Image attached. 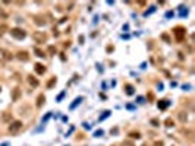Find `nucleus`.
Wrapping results in <instances>:
<instances>
[{
    "mask_svg": "<svg viewBox=\"0 0 195 146\" xmlns=\"http://www.w3.org/2000/svg\"><path fill=\"white\" fill-rule=\"evenodd\" d=\"M164 124H166L167 127H173V126H175V121H173L172 118H166V121H164Z\"/></svg>",
    "mask_w": 195,
    "mask_h": 146,
    "instance_id": "obj_17",
    "label": "nucleus"
},
{
    "mask_svg": "<svg viewBox=\"0 0 195 146\" xmlns=\"http://www.w3.org/2000/svg\"><path fill=\"white\" fill-rule=\"evenodd\" d=\"M48 51L53 54V53H56V48H54V47H48Z\"/></svg>",
    "mask_w": 195,
    "mask_h": 146,
    "instance_id": "obj_25",
    "label": "nucleus"
},
{
    "mask_svg": "<svg viewBox=\"0 0 195 146\" xmlns=\"http://www.w3.org/2000/svg\"><path fill=\"white\" fill-rule=\"evenodd\" d=\"M44 101H46L44 95H40V96H38V100H37V107H41V105L44 104Z\"/></svg>",
    "mask_w": 195,
    "mask_h": 146,
    "instance_id": "obj_16",
    "label": "nucleus"
},
{
    "mask_svg": "<svg viewBox=\"0 0 195 146\" xmlns=\"http://www.w3.org/2000/svg\"><path fill=\"white\" fill-rule=\"evenodd\" d=\"M0 18H2V19H6V18H7V12H5L2 7H0Z\"/></svg>",
    "mask_w": 195,
    "mask_h": 146,
    "instance_id": "obj_20",
    "label": "nucleus"
},
{
    "mask_svg": "<svg viewBox=\"0 0 195 146\" xmlns=\"http://www.w3.org/2000/svg\"><path fill=\"white\" fill-rule=\"evenodd\" d=\"M179 120L182 121V123H186V120H188V115H186V113H185V111L179 113Z\"/></svg>",
    "mask_w": 195,
    "mask_h": 146,
    "instance_id": "obj_13",
    "label": "nucleus"
},
{
    "mask_svg": "<svg viewBox=\"0 0 195 146\" xmlns=\"http://www.w3.org/2000/svg\"><path fill=\"white\" fill-rule=\"evenodd\" d=\"M0 53L3 54V57L6 58V60H12L13 57H12V54H10V51H6V50H0Z\"/></svg>",
    "mask_w": 195,
    "mask_h": 146,
    "instance_id": "obj_12",
    "label": "nucleus"
},
{
    "mask_svg": "<svg viewBox=\"0 0 195 146\" xmlns=\"http://www.w3.org/2000/svg\"><path fill=\"white\" fill-rule=\"evenodd\" d=\"M122 146H135V145H133V142H131V140H123L122 142Z\"/></svg>",
    "mask_w": 195,
    "mask_h": 146,
    "instance_id": "obj_21",
    "label": "nucleus"
},
{
    "mask_svg": "<svg viewBox=\"0 0 195 146\" xmlns=\"http://www.w3.org/2000/svg\"><path fill=\"white\" fill-rule=\"evenodd\" d=\"M21 129H22V121L21 120H13L7 126V131L10 133V135H16V133H19Z\"/></svg>",
    "mask_w": 195,
    "mask_h": 146,
    "instance_id": "obj_1",
    "label": "nucleus"
},
{
    "mask_svg": "<svg viewBox=\"0 0 195 146\" xmlns=\"http://www.w3.org/2000/svg\"><path fill=\"white\" fill-rule=\"evenodd\" d=\"M34 22H35V25H38V27H44L46 25V21L43 16H34Z\"/></svg>",
    "mask_w": 195,
    "mask_h": 146,
    "instance_id": "obj_8",
    "label": "nucleus"
},
{
    "mask_svg": "<svg viewBox=\"0 0 195 146\" xmlns=\"http://www.w3.org/2000/svg\"><path fill=\"white\" fill-rule=\"evenodd\" d=\"M56 85V78H52L50 80H48V83H47V88H53Z\"/></svg>",
    "mask_w": 195,
    "mask_h": 146,
    "instance_id": "obj_18",
    "label": "nucleus"
},
{
    "mask_svg": "<svg viewBox=\"0 0 195 146\" xmlns=\"http://www.w3.org/2000/svg\"><path fill=\"white\" fill-rule=\"evenodd\" d=\"M2 118H3V121H7V120H10V118H12V117H10V114H7V113H5V114H3V117H2Z\"/></svg>",
    "mask_w": 195,
    "mask_h": 146,
    "instance_id": "obj_22",
    "label": "nucleus"
},
{
    "mask_svg": "<svg viewBox=\"0 0 195 146\" xmlns=\"http://www.w3.org/2000/svg\"><path fill=\"white\" fill-rule=\"evenodd\" d=\"M167 107H169V101H167V100H161V101H158V108H160L161 111H163V110H166Z\"/></svg>",
    "mask_w": 195,
    "mask_h": 146,
    "instance_id": "obj_10",
    "label": "nucleus"
},
{
    "mask_svg": "<svg viewBox=\"0 0 195 146\" xmlns=\"http://www.w3.org/2000/svg\"><path fill=\"white\" fill-rule=\"evenodd\" d=\"M16 58L21 60V62H28V60H29V54H28V51H18Z\"/></svg>",
    "mask_w": 195,
    "mask_h": 146,
    "instance_id": "obj_5",
    "label": "nucleus"
},
{
    "mask_svg": "<svg viewBox=\"0 0 195 146\" xmlns=\"http://www.w3.org/2000/svg\"><path fill=\"white\" fill-rule=\"evenodd\" d=\"M28 83L31 85L32 88H37L38 85H40V80L35 78V76H31V75H29V76H28Z\"/></svg>",
    "mask_w": 195,
    "mask_h": 146,
    "instance_id": "obj_6",
    "label": "nucleus"
},
{
    "mask_svg": "<svg viewBox=\"0 0 195 146\" xmlns=\"http://www.w3.org/2000/svg\"><path fill=\"white\" fill-rule=\"evenodd\" d=\"M10 35L13 36V38H16V40H23L27 36V32L23 29H21V28H12L10 29Z\"/></svg>",
    "mask_w": 195,
    "mask_h": 146,
    "instance_id": "obj_3",
    "label": "nucleus"
},
{
    "mask_svg": "<svg viewBox=\"0 0 195 146\" xmlns=\"http://www.w3.org/2000/svg\"><path fill=\"white\" fill-rule=\"evenodd\" d=\"M0 89H2V88H0Z\"/></svg>",
    "mask_w": 195,
    "mask_h": 146,
    "instance_id": "obj_27",
    "label": "nucleus"
},
{
    "mask_svg": "<svg viewBox=\"0 0 195 146\" xmlns=\"http://www.w3.org/2000/svg\"><path fill=\"white\" fill-rule=\"evenodd\" d=\"M151 123H153L154 126H158V121H157V120H151Z\"/></svg>",
    "mask_w": 195,
    "mask_h": 146,
    "instance_id": "obj_26",
    "label": "nucleus"
},
{
    "mask_svg": "<svg viewBox=\"0 0 195 146\" xmlns=\"http://www.w3.org/2000/svg\"><path fill=\"white\" fill-rule=\"evenodd\" d=\"M154 146H164V142L163 140H157V142H154Z\"/></svg>",
    "mask_w": 195,
    "mask_h": 146,
    "instance_id": "obj_23",
    "label": "nucleus"
},
{
    "mask_svg": "<svg viewBox=\"0 0 195 146\" xmlns=\"http://www.w3.org/2000/svg\"><path fill=\"white\" fill-rule=\"evenodd\" d=\"M34 53L37 54V57H44V56H46V54L40 50V48H34Z\"/></svg>",
    "mask_w": 195,
    "mask_h": 146,
    "instance_id": "obj_19",
    "label": "nucleus"
},
{
    "mask_svg": "<svg viewBox=\"0 0 195 146\" xmlns=\"http://www.w3.org/2000/svg\"><path fill=\"white\" fill-rule=\"evenodd\" d=\"M6 32H7V25L6 23H0V36L5 35Z\"/></svg>",
    "mask_w": 195,
    "mask_h": 146,
    "instance_id": "obj_11",
    "label": "nucleus"
},
{
    "mask_svg": "<svg viewBox=\"0 0 195 146\" xmlns=\"http://www.w3.org/2000/svg\"><path fill=\"white\" fill-rule=\"evenodd\" d=\"M32 38H34V41L37 42V44H43V42L47 41L48 36H47L46 32H40V31H38V32H34V34H32Z\"/></svg>",
    "mask_w": 195,
    "mask_h": 146,
    "instance_id": "obj_4",
    "label": "nucleus"
},
{
    "mask_svg": "<svg viewBox=\"0 0 195 146\" xmlns=\"http://www.w3.org/2000/svg\"><path fill=\"white\" fill-rule=\"evenodd\" d=\"M19 98H21V89L19 88H13V91H12V100L18 101Z\"/></svg>",
    "mask_w": 195,
    "mask_h": 146,
    "instance_id": "obj_7",
    "label": "nucleus"
},
{
    "mask_svg": "<svg viewBox=\"0 0 195 146\" xmlns=\"http://www.w3.org/2000/svg\"><path fill=\"white\" fill-rule=\"evenodd\" d=\"M129 137H132V139H141V133L139 131H131L129 133Z\"/></svg>",
    "mask_w": 195,
    "mask_h": 146,
    "instance_id": "obj_14",
    "label": "nucleus"
},
{
    "mask_svg": "<svg viewBox=\"0 0 195 146\" xmlns=\"http://www.w3.org/2000/svg\"><path fill=\"white\" fill-rule=\"evenodd\" d=\"M35 72H37L38 75H44V73H46V66H43L41 63H37V64H35Z\"/></svg>",
    "mask_w": 195,
    "mask_h": 146,
    "instance_id": "obj_9",
    "label": "nucleus"
},
{
    "mask_svg": "<svg viewBox=\"0 0 195 146\" xmlns=\"http://www.w3.org/2000/svg\"><path fill=\"white\" fill-rule=\"evenodd\" d=\"M161 38H163V40H164V41H167V42H169V41H170V38H169V36H167V35H166V34H163V35H161Z\"/></svg>",
    "mask_w": 195,
    "mask_h": 146,
    "instance_id": "obj_24",
    "label": "nucleus"
},
{
    "mask_svg": "<svg viewBox=\"0 0 195 146\" xmlns=\"http://www.w3.org/2000/svg\"><path fill=\"white\" fill-rule=\"evenodd\" d=\"M125 89H126V94H128V95H132V94H133V86H132V85H125Z\"/></svg>",
    "mask_w": 195,
    "mask_h": 146,
    "instance_id": "obj_15",
    "label": "nucleus"
},
{
    "mask_svg": "<svg viewBox=\"0 0 195 146\" xmlns=\"http://www.w3.org/2000/svg\"><path fill=\"white\" fill-rule=\"evenodd\" d=\"M173 34H175V38H176V41H178V42H182V41L185 40L186 29H185L184 27H176V28L173 29Z\"/></svg>",
    "mask_w": 195,
    "mask_h": 146,
    "instance_id": "obj_2",
    "label": "nucleus"
}]
</instances>
